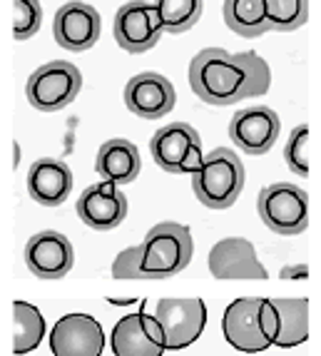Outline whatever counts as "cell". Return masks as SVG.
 Instances as JSON below:
<instances>
[{
  "instance_id": "obj_1",
  "label": "cell",
  "mask_w": 321,
  "mask_h": 356,
  "mask_svg": "<svg viewBox=\"0 0 321 356\" xmlns=\"http://www.w3.org/2000/svg\"><path fill=\"white\" fill-rule=\"evenodd\" d=\"M192 92L207 105H234L244 97H262L272 85L267 60L256 53H227L222 48H204L190 63Z\"/></svg>"
},
{
  "instance_id": "obj_2",
  "label": "cell",
  "mask_w": 321,
  "mask_h": 356,
  "mask_svg": "<svg viewBox=\"0 0 321 356\" xmlns=\"http://www.w3.org/2000/svg\"><path fill=\"white\" fill-rule=\"evenodd\" d=\"M247 172H244L242 157L229 147H217L204 154L202 165L192 175V190L195 197L209 209L232 207L242 197Z\"/></svg>"
},
{
  "instance_id": "obj_3",
  "label": "cell",
  "mask_w": 321,
  "mask_h": 356,
  "mask_svg": "<svg viewBox=\"0 0 321 356\" xmlns=\"http://www.w3.org/2000/svg\"><path fill=\"white\" fill-rule=\"evenodd\" d=\"M142 274L145 280H167L185 272L192 261L195 242L187 225L160 222L142 239Z\"/></svg>"
},
{
  "instance_id": "obj_4",
  "label": "cell",
  "mask_w": 321,
  "mask_h": 356,
  "mask_svg": "<svg viewBox=\"0 0 321 356\" xmlns=\"http://www.w3.org/2000/svg\"><path fill=\"white\" fill-rule=\"evenodd\" d=\"M262 222L281 237H297L309 227V195L294 182H277L256 195Z\"/></svg>"
},
{
  "instance_id": "obj_5",
  "label": "cell",
  "mask_w": 321,
  "mask_h": 356,
  "mask_svg": "<svg viewBox=\"0 0 321 356\" xmlns=\"http://www.w3.org/2000/svg\"><path fill=\"white\" fill-rule=\"evenodd\" d=\"M80 90H83V75L78 65L67 60H50L28 77L25 95L30 105L40 113H58L80 95Z\"/></svg>"
},
{
  "instance_id": "obj_6",
  "label": "cell",
  "mask_w": 321,
  "mask_h": 356,
  "mask_svg": "<svg viewBox=\"0 0 321 356\" xmlns=\"http://www.w3.org/2000/svg\"><path fill=\"white\" fill-rule=\"evenodd\" d=\"M157 167L170 175H195L202 165V137L187 122H170L149 140Z\"/></svg>"
},
{
  "instance_id": "obj_7",
  "label": "cell",
  "mask_w": 321,
  "mask_h": 356,
  "mask_svg": "<svg viewBox=\"0 0 321 356\" xmlns=\"http://www.w3.org/2000/svg\"><path fill=\"white\" fill-rule=\"evenodd\" d=\"M155 319L165 329L167 351H182L202 337L207 327V304L197 297H167L157 302Z\"/></svg>"
},
{
  "instance_id": "obj_8",
  "label": "cell",
  "mask_w": 321,
  "mask_h": 356,
  "mask_svg": "<svg viewBox=\"0 0 321 356\" xmlns=\"http://www.w3.org/2000/svg\"><path fill=\"white\" fill-rule=\"evenodd\" d=\"M115 42L132 55L147 53L160 42L162 20L155 3L130 0L115 13Z\"/></svg>"
},
{
  "instance_id": "obj_9",
  "label": "cell",
  "mask_w": 321,
  "mask_h": 356,
  "mask_svg": "<svg viewBox=\"0 0 321 356\" xmlns=\"http://www.w3.org/2000/svg\"><path fill=\"white\" fill-rule=\"evenodd\" d=\"M281 132V120L272 107H244L229 122L232 143L249 157H262L277 145Z\"/></svg>"
},
{
  "instance_id": "obj_10",
  "label": "cell",
  "mask_w": 321,
  "mask_h": 356,
  "mask_svg": "<svg viewBox=\"0 0 321 356\" xmlns=\"http://www.w3.org/2000/svg\"><path fill=\"white\" fill-rule=\"evenodd\" d=\"M53 356H102L105 332L102 324L90 314H65L55 321L50 332Z\"/></svg>"
},
{
  "instance_id": "obj_11",
  "label": "cell",
  "mask_w": 321,
  "mask_h": 356,
  "mask_svg": "<svg viewBox=\"0 0 321 356\" xmlns=\"http://www.w3.org/2000/svg\"><path fill=\"white\" fill-rule=\"evenodd\" d=\"M167 351L165 329L155 314L137 312L127 314L113 329V354L115 356H162Z\"/></svg>"
},
{
  "instance_id": "obj_12",
  "label": "cell",
  "mask_w": 321,
  "mask_h": 356,
  "mask_svg": "<svg viewBox=\"0 0 321 356\" xmlns=\"http://www.w3.org/2000/svg\"><path fill=\"white\" fill-rule=\"evenodd\" d=\"M25 264L40 280H63L75 264V250L65 234L42 229L25 244Z\"/></svg>"
},
{
  "instance_id": "obj_13",
  "label": "cell",
  "mask_w": 321,
  "mask_h": 356,
  "mask_svg": "<svg viewBox=\"0 0 321 356\" xmlns=\"http://www.w3.org/2000/svg\"><path fill=\"white\" fill-rule=\"evenodd\" d=\"M102 33V18L100 13L88 3L70 0L55 13L53 35L60 48L70 50V53H83L90 50L100 40Z\"/></svg>"
},
{
  "instance_id": "obj_14",
  "label": "cell",
  "mask_w": 321,
  "mask_h": 356,
  "mask_svg": "<svg viewBox=\"0 0 321 356\" xmlns=\"http://www.w3.org/2000/svg\"><path fill=\"white\" fill-rule=\"evenodd\" d=\"M209 274L217 280H267L269 272L256 259V250L249 239L227 237L209 250Z\"/></svg>"
},
{
  "instance_id": "obj_15",
  "label": "cell",
  "mask_w": 321,
  "mask_h": 356,
  "mask_svg": "<svg viewBox=\"0 0 321 356\" xmlns=\"http://www.w3.org/2000/svg\"><path fill=\"white\" fill-rule=\"evenodd\" d=\"M259 299H234L222 314V334H224L227 344L244 354H262L267 351L269 339L262 332V321H259Z\"/></svg>"
},
{
  "instance_id": "obj_16",
  "label": "cell",
  "mask_w": 321,
  "mask_h": 356,
  "mask_svg": "<svg viewBox=\"0 0 321 356\" xmlns=\"http://www.w3.org/2000/svg\"><path fill=\"white\" fill-rule=\"evenodd\" d=\"M174 102H177L174 85L160 72H140L125 88L127 110L142 120L167 118L174 110Z\"/></svg>"
},
{
  "instance_id": "obj_17",
  "label": "cell",
  "mask_w": 321,
  "mask_h": 356,
  "mask_svg": "<svg viewBox=\"0 0 321 356\" xmlns=\"http://www.w3.org/2000/svg\"><path fill=\"white\" fill-rule=\"evenodd\" d=\"M78 217L83 225L97 232H110L120 227L127 217V197L117 190L113 182L90 184L88 190L78 197Z\"/></svg>"
},
{
  "instance_id": "obj_18",
  "label": "cell",
  "mask_w": 321,
  "mask_h": 356,
  "mask_svg": "<svg viewBox=\"0 0 321 356\" xmlns=\"http://www.w3.org/2000/svg\"><path fill=\"white\" fill-rule=\"evenodd\" d=\"M72 184V170L58 157L35 160L28 170V195L42 207H60L70 197Z\"/></svg>"
},
{
  "instance_id": "obj_19",
  "label": "cell",
  "mask_w": 321,
  "mask_h": 356,
  "mask_svg": "<svg viewBox=\"0 0 321 356\" xmlns=\"http://www.w3.org/2000/svg\"><path fill=\"white\" fill-rule=\"evenodd\" d=\"M95 172L102 177V182L113 184H130L142 172V157L135 143L125 137H113L102 143L95 157Z\"/></svg>"
},
{
  "instance_id": "obj_20",
  "label": "cell",
  "mask_w": 321,
  "mask_h": 356,
  "mask_svg": "<svg viewBox=\"0 0 321 356\" xmlns=\"http://www.w3.org/2000/svg\"><path fill=\"white\" fill-rule=\"evenodd\" d=\"M279 312V337L274 346L279 349H294L309 339V299H272Z\"/></svg>"
},
{
  "instance_id": "obj_21",
  "label": "cell",
  "mask_w": 321,
  "mask_h": 356,
  "mask_svg": "<svg viewBox=\"0 0 321 356\" xmlns=\"http://www.w3.org/2000/svg\"><path fill=\"white\" fill-rule=\"evenodd\" d=\"M45 337V316L30 302H13V354L25 356L35 351Z\"/></svg>"
},
{
  "instance_id": "obj_22",
  "label": "cell",
  "mask_w": 321,
  "mask_h": 356,
  "mask_svg": "<svg viewBox=\"0 0 321 356\" xmlns=\"http://www.w3.org/2000/svg\"><path fill=\"white\" fill-rule=\"evenodd\" d=\"M222 13L227 28L242 38H262L272 30L264 0H224Z\"/></svg>"
},
{
  "instance_id": "obj_23",
  "label": "cell",
  "mask_w": 321,
  "mask_h": 356,
  "mask_svg": "<svg viewBox=\"0 0 321 356\" xmlns=\"http://www.w3.org/2000/svg\"><path fill=\"white\" fill-rule=\"evenodd\" d=\"M155 6L160 13L162 30L172 35L195 28L204 13V0H155Z\"/></svg>"
},
{
  "instance_id": "obj_24",
  "label": "cell",
  "mask_w": 321,
  "mask_h": 356,
  "mask_svg": "<svg viewBox=\"0 0 321 356\" xmlns=\"http://www.w3.org/2000/svg\"><path fill=\"white\" fill-rule=\"evenodd\" d=\"M272 30L292 33L309 20V0H264Z\"/></svg>"
},
{
  "instance_id": "obj_25",
  "label": "cell",
  "mask_w": 321,
  "mask_h": 356,
  "mask_svg": "<svg viewBox=\"0 0 321 356\" xmlns=\"http://www.w3.org/2000/svg\"><path fill=\"white\" fill-rule=\"evenodd\" d=\"M286 167L299 177H309V125L302 122L292 130L284 145Z\"/></svg>"
},
{
  "instance_id": "obj_26",
  "label": "cell",
  "mask_w": 321,
  "mask_h": 356,
  "mask_svg": "<svg viewBox=\"0 0 321 356\" xmlns=\"http://www.w3.org/2000/svg\"><path fill=\"white\" fill-rule=\"evenodd\" d=\"M42 25L40 0H13V35L15 40H28Z\"/></svg>"
},
{
  "instance_id": "obj_27",
  "label": "cell",
  "mask_w": 321,
  "mask_h": 356,
  "mask_svg": "<svg viewBox=\"0 0 321 356\" xmlns=\"http://www.w3.org/2000/svg\"><path fill=\"white\" fill-rule=\"evenodd\" d=\"M142 244L122 250L113 261V277L115 280H145L142 274Z\"/></svg>"
},
{
  "instance_id": "obj_28",
  "label": "cell",
  "mask_w": 321,
  "mask_h": 356,
  "mask_svg": "<svg viewBox=\"0 0 321 356\" xmlns=\"http://www.w3.org/2000/svg\"><path fill=\"white\" fill-rule=\"evenodd\" d=\"M259 321H262V332L269 339V344L274 346L277 337H279V312L274 307L272 299H262V307H259Z\"/></svg>"
},
{
  "instance_id": "obj_29",
  "label": "cell",
  "mask_w": 321,
  "mask_h": 356,
  "mask_svg": "<svg viewBox=\"0 0 321 356\" xmlns=\"http://www.w3.org/2000/svg\"><path fill=\"white\" fill-rule=\"evenodd\" d=\"M279 280H309V264H289V267H281L279 269Z\"/></svg>"
}]
</instances>
